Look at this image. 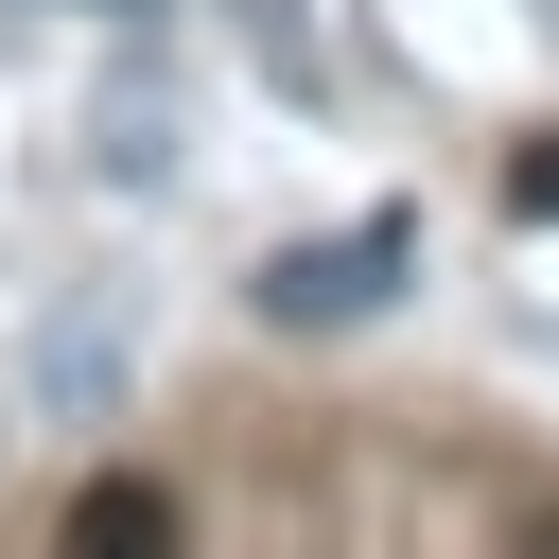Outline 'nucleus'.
<instances>
[{
	"label": "nucleus",
	"mask_w": 559,
	"mask_h": 559,
	"mask_svg": "<svg viewBox=\"0 0 559 559\" xmlns=\"http://www.w3.org/2000/svg\"><path fill=\"white\" fill-rule=\"evenodd\" d=\"M402 262H419V227H402V210H367V227L280 245L245 297H262V332H349V314H384V297H402Z\"/></svg>",
	"instance_id": "f257e3e1"
},
{
	"label": "nucleus",
	"mask_w": 559,
	"mask_h": 559,
	"mask_svg": "<svg viewBox=\"0 0 559 559\" xmlns=\"http://www.w3.org/2000/svg\"><path fill=\"white\" fill-rule=\"evenodd\" d=\"M70 542H87V559H157V542H175V489L105 472V489H70Z\"/></svg>",
	"instance_id": "f03ea898"
},
{
	"label": "nucleus",
	"mask_w": 559,
	"mask_h": 559,
	"mask_svg": "<svg viewBox=\"0 0 559 559\" xmlns=\"http://www.w3.org/2000/svg\"><path fill=\"white\" fill-rule=\"evenodd\" d=\"M227 35L262 52V87H280V105H314V87H332V70H314V17H297V0H227Z\"/></svg>",
	"instance_id": "7ed1b4c3"
},
{
	"label": "nucleus",
	"mask_w": 559,
	"mask_h": 559,
	"mask_svg": "<svg viewBox=\"0 0 559 559\" xmlns=\"http://www.w3.org/2000/svg\"><path fill=\"white\" fill-rule=\"evenodd\" d=\"M507 210H524V227H559V122H542V140L507 157Z\"/></svg>",
	"instance_id": "20e7f679"
},
{
	"label": "nucleus",
	"mask_w": 559,
	"mask_h": 559,
	"mask_svg": "<svg viewBox=\"0 0 559 559\" xmlns=\"http://www.w3.org/2000/svg\"><path fill=\"white\" fill-rule=\"evenodd\" d=\"M87 17H157V0H87Z\"/></svg>",
	"instance_id": "39448f33"
}]
</instances>
